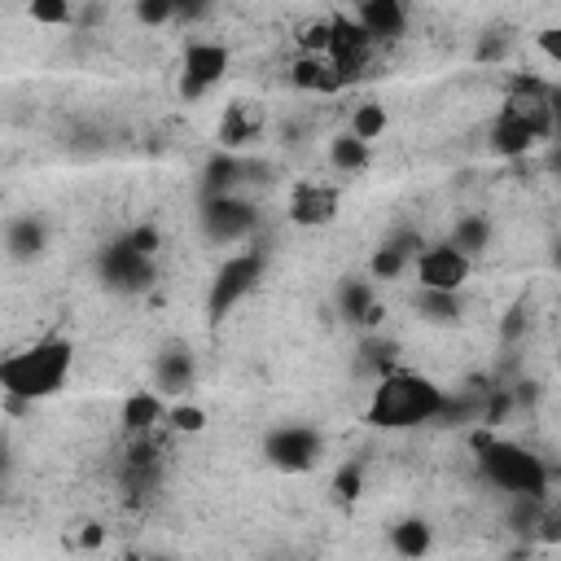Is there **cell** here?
Instances as JSON below:
<instances>
[{"instance_id": "6da1fadb", "label": "cell", "mask_w": 561, "mask_h": 561, "mask_svg": "<svg viewBox=\"0 0 561 561\" xmlns=\"http://www.w3.org/2000/svg\"><path fill=\"white\" fill-rule=\"evenodd\" d=\"M443 412H447V390L438 381L421 373H381L368 394L364 421L377 430H412V425L438 421Z\"/></svg>"}, {"instance_id": "7a4b0ae2", "label": "cell", "mask_w": 561, "mask_h": 561, "mask_svg": "<svg viewBox=\"0 0 561 561\" xmlns=\"http://www.w3.org/2000/svg\"><path fill=\"white\" fill-rule=\"evenodd\" d=\"M70 364H75V346L66 337H39L26 351H13L0 359V390L26 403L48 399L66 386Z\"/></svg>"}, {"instance_id": "3957f363", "label": "cell", "mask_w": 561, "mask_h": 561, "mask_svg": "<svg viewBox=\"0 0 561 561\" xmlns=\"http://www.w3.org/2000/svg\"><path fill=\"white\" fill-rule=\"evenodd\" d=\"M469 447L478 456V469L508 495L517 500H543L548 495V465L522 447V443H508V438H495L491 425H478L469 434Z\"/></svg>"}, {"instance_id": "277c9868", "label": "cell", "mask_w": 561, "mask_h": 561, "mask_svg": "<svg viewBox=\"0 0 561 561\" xmlns=\"http://www.w3.org/2000/svg\"><path fill=\"white\" fill-rule=\"evenodd\" d=\"M263 267H267V259H263L259 245L237 250L232 259H224L219 272H215V280H210V289H206V316H210V320H224V316L263 280Z\"/></svg>"}, {"instance_id": "5b68a950", "label": "cell", "mask_w": 561, "mask_h": 561, "mask_svg": "<svg viewBox=\"0 0 561 561\" xmlns=\"http://www.w3.org/2000/svg\"><path fill=\"white\" fill-rule=\"evenodd\" d=\"M263 456L280 473H307L324 456V434L316 425H272L263 438Z\"/></svg>"}, {"instance_id": "8992f818", "label": "cell", "mask_w": 561, "mask_h": 561, "mask_svg": "<svg viewBox=\"0 0 561 561\" xmlns=\"http://www.w3.org/2000/svg\"><path fill=\"white\" fill-rule=\"evenodd\" d=\"M224 75H228V44L202 35V39H188L180 48V83L175 88H180L184 101L206 96Z\"/></svg>"}, {"instance_id": "52a82bcc", "label": "cell", "mask_w": 561, "mask_h": 561, "mask_svg": "<svg viewBox=\"0 0 561 561\" xmlns=\"http://www.w3.org/2000/svg\"><path fill=\"white\" fill-rule=\"evenodd\" d=\"M421 289H434V294H460L469 272H473V259H465L451 241H438V245H425L412 263Z\"/></svg>"}, {"instance_id": "ba28073f", "label": "cell", "mask_w": 561, "mask_h": 561, "mask_svg": "<svg viewBox=\"0 0 561 561\" xmlns=\"http://www.w3.org/2000/svg\"><path fill=\"white\" fill-rule=\"evenodd\" d=\"M254 228H259V210L245 197H237V193L206 197V206H202V232L210 241L232 245V241H245Z\"/></svg>"}, {"instance_id": "9c48e42d", "label": "cell", "mask_w": 561, "mask_h": 561, "mask_svg": "<svg viewBox=\"0 0 561 561\" xmlns=\"http://www.w3.org/2000/svg\"><path fill=\"white\" fill-rule=\"evenodd\" d=\"M101 280L114 294H140L153 280V259L136 254L127 241H114V245L101 250Z\"/></svg>"}, {"instance_id": "30bf717a", "label": "cell", "mask_w": 561, "mask_h": 561, "mask_svg": "<svg viewBox=\"0 0 561 561\" xmlns=\"http://www.w3.org/2000/svg\"><path fill=\"white\" fill-rule=\"evenodd\" d=\"M337 206H342V193L324 180H298L289 188V206L285 215L298 224V228H324L337 219Z\"/></svg>"}, {"instance_id": "8fae6325", "label": "cell", "mask_w": 561, "mask_h": 561, "mask_svg": "<svg viewBox=\"0 0 561 561\" xmlns=\"http://www.w3.org/2000/svg\"><path fill=\"white\" fill-rule=\"evenodd\" d=\"M504 114H513V118H522L535 136H539V145L548 140L552 145V105H548V83H539V79H513V88H508V96H504Z\"/></svg>"}, {"instance_id": "7c38bea8", "label": "cell", "mask_w": 561, "mask_h": 561, "mask_svg": "<svg viewBox=\"0 0 561 561\" xmlns=\"http://www.w3.org/2000/svg\"><path fill=\"white\" fill-rule=\"evenodd\" d=\"M263 105L259 101H228L224 105V118L215 127V140H219V153H241L245 145H254L263 136Z\"/></svg>"}, {"instance_id": "4fadbf2b", "label": "cell", "mask_w": 561, "mask_h": 561, "mask_svg": "<svg viewBox=\"0 0 561 561\" xmlns=\"http://www.w3.org/2000/svg\"><path fill=\"white\" fill-rule=\"evenodd\" d=\"M193 381H197V359H193V351L184 342H171V346H162L153 355V390L162 399H171V403L184 399L193 390Z\"/></svg>"}, {"instance_id": "5bb4252c", "label": "cell", "mask_w": 561, "mask_h": 561, "mask_svg": "<svg viewBox=\"0 0 561 561\" xmlns=\"http://www.w3.org/2000/svg\"><path fill=\"white\" fill-rule=\"evenodd\" d=\"M351 18L364 26V35L373 44H386V39H399L408 31V4L403 0H359L351 9Z\"/></svg>"}, {"instance_id": "9a60e30c", "label": "cell", "mask_w": 561, "mask_h": 561, "mask_svg": "<svg viewBox=\"0 0 561 561\" xmlns=\"http://www.w3.org/2000/svg\"><path fill=\"white\" fill-rule=\"evenodd\" d=\"M289 83L298 92H316V96H333V92L346 88V79L329 61V53H298L294 66H289Z\"/></svg>"}, {"instance_id": "2e32d148", "label": "cell", "mask_w": 561, "mask_h": 561, "mask_svg": "<svg viewBox=\"0 0 561 561\" xmlns=\"http://www.w3.org/2000/svg\"><path fill=\"white\" fill-rule=\"evenodd\" d=\"M48 245V224L39 215H13L4 224V254L13 263H31L35 254H44Z\"/></svg>"}, {"instance_id": "e0dca14e", "label": "cell", "mask_w": 561, "mask_h": 561, "mask_svg": "<svg viewBox=\"0 0 561 561\" xmlns=\"http://www.w3.org/2000/svg\"><path fill=\"white\" fill-rule=\"evenodd\" d=\"M486 145H491L495 158H508V162H513V158H526V153L539 145V136H535L522 118H513V114L500 110L495 123H491V131H486Z\"/></svg>"}, {"instance_id": "ac0fdd59", "label": "cell", "mask_w": 561, "mask_h": 561, "mask_svg": "<svg viewBox=\"0 0 561 561\" xmlns=\"http://www.w3.org/2000/svg\"><path fill=\"white\" fill-rule=\"evenodd\" d=\"M390 548H394V557H403V561H425L430 548H434V526H430L425 517H399V522L390 526Z\"/></svg>"}, {"instance_id": "d6986e66", "label": "cell", "mask_w": 561, "mask_h": 561, "mask_svg": "<svg viewBox=\"0 0 561 561\" xmlns=\"http://www.w3.org/2000/svg\"><path fill=\"white\" fill-rule=\"evenodd\" d=\"M337 311H342L346 320H359V324H377V320H381V307H377L373 280L346 276V280L337 285Z\"/></svg>"}, {"instance_id": "ffe728a7", "label": "cell", "mask_w": 561, "mask_h": 561, "mask_svg": "<svg viewBox=\"0 0 561 561\" xmlns=\"http://www.w3.org/2000/svg\"><path fill=\"white\" fill-rule=\"evenodd\" d=\"M158 421H167V403H162L158 390H136V394L123 399V425H127L131 434H145V430H153Z\"/></svg>"}, {"instance_id": "44dd1931", "label": "cell", "mask_w": 561, "mask_h": 561, "mask_svg": "<svg viewBox=\"0 0 561 561\" xmlns=\"http://www.w3.org/2000/svg\"><path fill=\"white\" fill-rule=\"evenodd\" d=\"M368 162H373V145H364L359 136L337 131V136L329 140V167H333L337 175H359Z\"/></svg>"}, {"instance_id": "7402d4cb", "label": "cell", "mask_w": 561, "mask_h": 561, "mask_svg": "<svg viewBox=\"0 0 561 561\" xmlns=\"http://www.w3.org/2000/svg\"><path fill=\"white\" fill-rule=\"evenodd\" d=\"M465 259H478L486 245H491V219L486 215H478V210H469V215H460L456 224H451V237H447Z\"/></svg>"}, {"instance_id": "603a6c76", "label": "cell", "mask_w": 561, "mask_h": 561, "mask_svg": "<svg viewBox=\"0 0 561 561\" xmlns=\"http://www.w3.org/2000/svg\"><path fill=\"white\" fill-rule=\"evenodd\" d=\"M386 127H390V114H386V105L381 101H359L355 110H351V123H346V131L351 136H359L364 145H373L377 136H386Z\"/></svg>"}, {"instance_id": "cb8c5ba5", "label": "cell", "mask_w": 561, "mask_h": 561, "mask_svg": "<svg viewBox=\"0 0 561 561\" xmlns=\"http://www.w3.org/2000/svg\"><path fill=\"white\" fill-rule=\"evenodd\" d=\"M416 311H421V320H430V324H460L465 302H460V294L421 289V294H416Z\"/></svg>"}, {"instance_id": "d4e9b609", "label": "cell", "mask_w": 561, "mask_h": 561, "mask_svg": "<svg viewBox=\"0 0 561 561\" xmlns=\"http://www.w3.org/2000/svg\"><path fill=\"white\" fill-rule=\"evenodd\" d=\"M75 13H79V9L66 4V0H31V4H26V18L39 22V26H70Z\"/></svg>"}, {"instance_id": "484cf974", "label": "cell", "mask_w": 561, "mask_h": 561, "mask_svg": "<svg viewBox=\"0 0 561 561\" xmlns=\"http://www.w3.org/2000/svg\"><path fill=\"white\" fill-rule=\"evenodd\" d=\"M206 408H197V403H188V399H175L171 408H167V425L171 430H180V434H197V430H206Z\"/></svg>"}, {"instance_id": "4316f807", "label": "cell", "mask_w": 561, "mask_h": 561, "mask_svg": "<svg viewBox=\"0 0 561 561\" xmlns=\"http://www.w3.org/2000/svg\"><path fill=\"white\" fill-rule=\"evenodd\" d=\"M329 44H333V13L329 18H316V22H307L298 31V48L302 53H329Z\"/></svg>"}, {"instance_id": "83f0119b", "label": "cell", "mask_w": 561, "mask_h": 561, "mask_svg": "<svg viewBox=\"0 0 561 561\" xmlns=\"http://www.w3.org/2000/svg\"><path fill=\"white\" fill-rule=\"evenodd\" d=\"M131 18L140 26H167V22H175V0H140L131 9Z\"/></svg>"}, {"instance_id": "f1b7e54d", "label": "cell", "mask_w": 561, "mask_h": 561, "mask_svg": "<svg viewBox=\"0 0 561 561\" xmlns=\"http://www.w3.org/2000/svg\"><path fill=\"white\" fill-rule=\"evenodd\" d=\"M123 241H127L136 254H145V259H153V254H158V245H162V237H158V228H153V224H136Z\"/></svg>"}, {"instance_id": "f546056e", "label": "cell", "mask_w": 561, "mask_h": 561, "mask_svg": "<svg viewBox=\"0 0 561 561\" xmlns=\"http://www.w3.org/2000/svg\"><path fill=\"white\" fill-rule=\"evenodd\" d=\"M333 491H337V500H355L364 491V469L359 465H342L337 478H333Z\"/></svg>"}, {"instance_id": "4dcf8cb0", "label": "cell", "mask_w": 561, "mask_h": 561, "mask_svg": "<svg viewBox=\"0 0 561 561\" xmlns=\"http://www.w3.org/2000/svg\"><path fill=\"white\" fill-rule=\"evenodd\" d=\"M535 48H539L552 66H561V22H552V26L535 31Z\"/></svg>"}, {"instance_id": "1f68e13d", "label": "cell", "mask_w": 561, "mask_h": 561, "mask_svg": "<svg viewBox=\"0 0 561 561\" xmlns=\"http://www.w3.org/2000/svg\"><path fill=\"white\" fill-rule=\"evenodd\" d=\"M75 543H79L83 552H96V548H105V526H101V522H83V526L75 530Z\"/></svg>"}, {"instance_id": "d6a6232c", "label": "cell", "mask_w": 561, "mask_h": 561, "mask_svg": "<svg viewBox=\"0 0 561 561\" xmlns=\"http://www.w3.org/2000/svg\"><path fill=\"white\" fill-rule=\"evenodd\" d=\"M548 105H552V140H561V88H548Z\"/></svg>"}, {"instance_id": "836d02e7", "label": "cell", "mask_w": 561, "mask_h": 561, "mask_svg": "<svg viewBox=\"0 0 561 561\" xmlns=\"http://www.w3.org/2000/svg\"><path fill=\"white\" fill-rule=\"evenodd\" d=\"M543 167H548L552 175H561V140H552V145H548V153H543Z\"/></svg>"}, {"instance_id": "e575fe53", "label": "cell", "mask_w": 561, "mask_h": 561, "mask_svg": "<svg viewBox=\"0 0 561 561\" xmlns=\"http://www.w3.org/2000/svg\"><path fill=\"white\" fill-rule=\"evenodd\" d=\"M552 267H557V272H561V237H557V241H552Z\"/></svg>"}, {"instance_id": "d590c367", "label": "cell", "mask_w": 561, "mask_h": 561, "mask_svg": "<svg viewBox=\"0 0 561 561\" xmlns=\"http://www.w3.org/2000/svg\"><path fill=\"white\" fill-rule=\"evenodd\" d=\"M557 364H561V342H557Z\"/></svg>"}, {"instance_id": "8d00e7d4", "label": "cell", "mask_w": 561, "mask_h": 561, "mask_svg": "<svg viewBox=\"0 0 561 561\" xmlns=\"http://www.w3.org/2000/svg\"><path fill=\"white\" fill-rule=\"evenodd\" d=\"M557 320H561V307H557Z\"/></svg>"}]
</instances>
